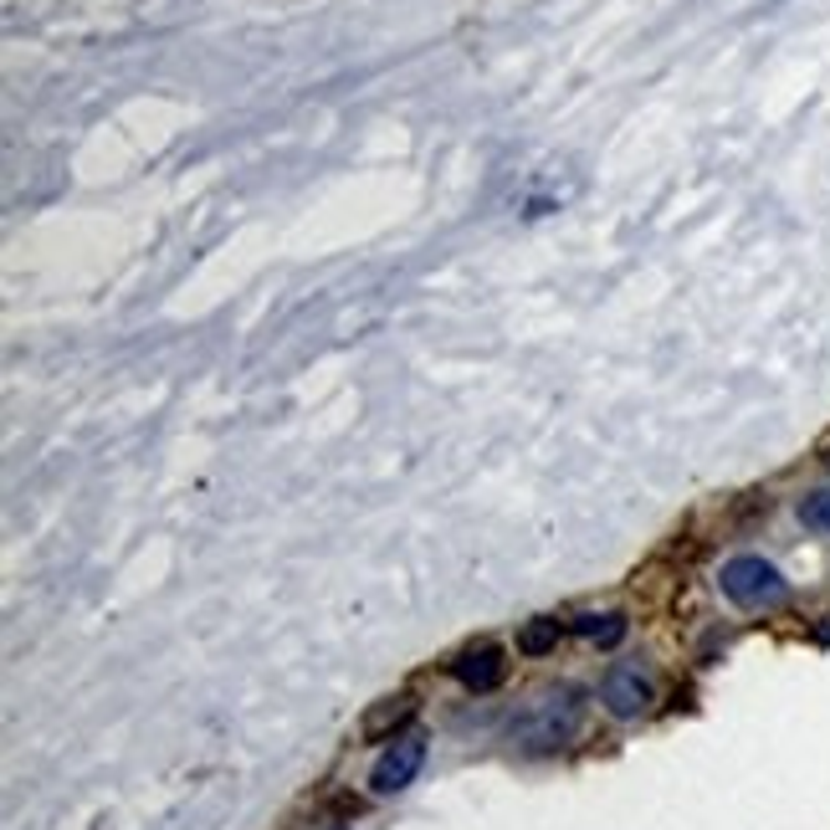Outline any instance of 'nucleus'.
<instances>
[{"instance_id":"1","label":"nucleus","mask_w":830,"mask_h":830,"mask_svg":"<svg viewBox=\"0 0 830 830\" xmlns=\"http://www.w3.org/2000/svg\"><path fill=\"white\" fill-rule=\"evenodd\" d=\"M579 718H585L579 687H569V682L544 687L534 703L513 718V744H518L523 754H559V748L579 733Z\"/></svg>"},{"instance_id":"2","label":"nucleus","mask_w":830,"mask_h":830,"mask_svg":"<svg viewBox=\"0 0 830 830\" xmlns=\"http://www.w3.org/2000/svg\"><path fill=\"white\" fill-rule=\"evenodd\" d=\"M718 590L738 610H775L789 600V579L759 554H738V559H728L718 569Z\"/></svg>"},{"instance_id":"3","label":"nucleus","mask_w":830,"mask_h":830,"mask_svg":"<svg viewBox=\"0 0 830 830\" xmlns=\"http://www.w3.org/2000/svg\"><path fill=\"white\" fill-rule=\"evenodd\" d=\"M421 764H425V738H421V733H400L380 759H375L369 785H375V795H400V789L416 785Z\"/></svg>"},{"instance_id":"4","label":"nucleus","mask_w":830,"mask_h":830,"mask_svg":"<svg viewBox=\"0 0 830 830\" xmlns=\"http://www.w3.org/2000/svg\"><path fill=\"white\" fill-rule=\"evenodd\" d=\"M600 703L610 707V718H641L651 707V682L641 666H610L606 672V687H600Z\"/></svg>"},{"instance_id":"5","label":"nucleus","mask_w":830,"mask_h":830,"mask_svg":"<svg viewBox=\"0 0 830 830\" xmlns=\"http://www.w3.org/2000/svg\"><path fill=\"white\" fill-rule=\"evenodd\" d=\"M451 676H456V682H462L466 692H493L497 682L507 676V662H503V651L482 641V647L462 651V656L451 662Z\"/></svg>"},{"instance_id":"6","label":"nucleus","mask_w":830,"mask_h":830,"mask_svg":"<svg viewBox=\"0 0 830 830\" xmlns=\"http://www.w3.org/2000/svg\"><path fill=\"white\" fill-rule=\"evenodd\" d=\"M410 718H416V697H410V692H395V697H385V703H375L365 713V738H390V733L406 728Z\"/></svg>"},{"instance_id":"7","label":"nucleus","mask_w":830,"mask_h":830,"mask_svg":"<svg viewBox=\"0 0 830 830\" xmlns=\"http://www.w3.org/2000/svg\"><path fill=\"white\" fill-rule=\"evenodd\" d=\"M569 626H575L585 641H600V647H620V641H626V616H620V610H606V616H600V610H585V616H575Z\"/></svg>"},{"instance_id":"8","label":"nucleus","mask_w":830,"mask_h":830,"mask_svg":"<svg viewBox=\"0 0 830 830\" xmlns=\"http://www.w3.org/2000/svg\"><path fill=\"white\" fill-rule=\"evenodd\" d=\"M559 647V620H528L518 631V651L523 656H549Z\"/></svg>"},{"instance_id":"9","label":"nucleus","mask_w":830,"mask_h":830,"mask_svg":"<svg viewBox=\"0 0 830 830\" xmlns=\"http://www.w3.org/2000/svg\"><path fill=\"white\" fill-rule=\"evenodd\" d=\"M800 523L805 528H820V534H830V493H810L800 503Z\"/></svg>"},{"instance_id":"10","label":"nucleus","mask_w":830,"mask_h":830,"mask_svg":"<svg viewBox=\"0 0 830 830\" xmlns=\"http://www.w3.org/2000/svg\"><path fill=\"white\" fill-rule=\"evenodd\" d=\"M826 472H830V446H826Z\"/></svg>"},{"instance_id":"11","label":"nucleus","mask_w":830,"mask_h":830,"mask_svg":"<svg viewBox=\"0 0 830 830\" xmlns=\"http://www.w3.org/2000/svg\"><path fill=\"white\" fill-rule=\"evenodd\" d=\"M334 830H344V826H334Z\"/></svg>"}]
</instances>
